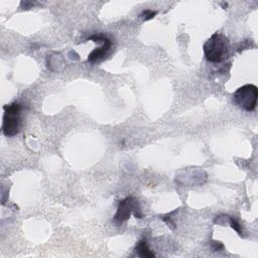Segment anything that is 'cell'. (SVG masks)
<instances>
[{
  "mask_svg": "<svg viewBox=\"0 0 258 258\" xmlns=\"http://www.w3.org/2000/svg\"><path fill=\"white\" fill-rule=\"evenodd\" d=\"M204 53L211 62H223L229 56L230 41L222 33H214L204 44Z\"/></svg>",
  "mask_w": 258,
  "mask_h": 258,
  "instance_id": "obj_1",
  "label": "cell"
},
{
  "mask_svg": "<svg viewBox=\"0 0 258 258\" xmlns=\"http://www.w3.org/2000/svg\"><path fill=\"white\" fill-rule=\"evenodd\" d=\"M21 110L22 106L18 102L4 106L2 132L5 136L12 137L19 133L21 127Z\"/></svg>",
  "mask_w": 258,
  "mask_h": 258,
  "instance_id": "obj_2",
  "label": "cell"
},
{
  "mask_svg": "<svg viewBox=\"0 0 258 258\" xmlns=\"http://www.w3.org/2000/svg\"><path fill=\"white\" fill-rule=\"evenodd\" d=\"M258 89L255 85L247 84L238 88L233 94L234 103L241 109L251 112L256 108Z\"/></svg>",
  "mask_w": 258,
  "mask_h": 258,
  "instance_id": "obj_3",
  "label": "cell"
},
{
  "mask_svg": "<svg viewBox=\"0 0 258 258\" xmlns=\"http://www.w3.org/2000/svg\"><path fill=\"white\" fill-rule=\"evenodd\" d=\"M139 208H138V204L136 202V200H134L131 197H128L122 201H120L117 212L113 218V222L116 225H121L123 222H125L126 220L129 219L130 215L132 212H135L134 215L136 217H141L140 214H138L139 212Z\"/></svg>",
  "mask_w": 258,
  "mask_h": 258,
  "instance_id": "obj_4",
  "label": "cell"
},
{
  "mask_svg": "<svg viewBox=\"0 0 258 258\" xmlns=\"http://www.w3.org/2000/svg\"><path fill=\"white\" fill-rule=\"evenodd\" d=\"M110 48H111V40L107 37L102 46H100L99 48L94 49V50L89 54L88 60H89L90 62H95V61H98V60L102 59L104 56L107 55V53L109 52Z\"/></svg>",
  "mask_w": 258,
  "mask_h": 258,
  "instance_id": "obj_5",
  "label": "cell"
},
{
  "mask_svg": "<svg viewBox=\"0 0 258 258\" xmlns=\"http://www.w3.org/2000/svg\"><path fill=\"white\" fill-rule=\"evenodd\" d=\"M136 253L141 257H154V253L149 250L147 243L144 240H141L136 246Z\"/></svg>",
  "mask_w": 258,
  "mask_h": 258,
  "instance_id": "obj_6",
  "label": "cell"
},
{
  "mask_svg": "<svg viewBox=\"0 0 258 258\" xmlns=\"http://www.w3.org/2000/svg\"><path fill=\"white\" fill-rule=\"evenodd\" d=\"M156 14V11H152V10H144L142 13H141V17H143L144 20H148L150 18H152L154 15Z\"/></svg>",
  "mask_w": 258,
  "mask_h": 258,
  "instance_id": "obj_7",
  "label": "cell"
},
{
  "mask_svg": "<svg viewBox=\"0 0 258 258\" xmlns=\"http://www.w3.org/2000/svg\"><path fill=\"white\" fill-rule=\"evenodd\" d=\"M229 220H230V225H231V227H232L237 233H239V234L241 235V226H240V224H239L236 220H234L233 218H229Z\"/></svg>",
  "mask_w": 258,
  "mask_h": 258,
  "instance_id": "obj_8",
  "label": "cell"
}]
</instances>
